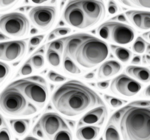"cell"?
Listing matches in <instances>:
<instances>
[{"label": "cell", "mask_w": 150, "mask_h": 140, "mask_svg": "<svg viewBox=\"0 0 150 140\" xmlns=\"http://www.w3.org/2000/svg\"><path fill=\"white\" fill-rule=\"evenodd\" d=\"M52 103L59 113L68 117L82 114L89 109L104 106L98 94L78 80H70L56 89Z\"/></svg>", "instance_id": "cell-1"}, {"label": "cell", "mask_w": 150, "mask_h": 140, "mask_svg": "<svg viewBox=\"0 0 150 140\" xmlns=\"http://www.w3.org/2000/svg\"><path fill=\"white\" fill-rule=\"evenodd\" d=\"M120 129L123 140H150V108L125 106Z\"/></svg>", "instance_id": "cell-2"}, {"label": "cell", "mask_w": 150, "mask_h": 140, "mask_svg": "<svg viewBox=\"0 0 150 140\" xmlns=\"http://www.w3.org/2000/svg\"><path fill=\"white\" fill-rule=\"evenodd\" d=\"M109 53L108 44L90 35L80 46L74 60L84 68H92L104 62Z\"/></svg>", "instance_id": "cell-3"}, {"label": "cell", "mask_w": 150, "mask_h": 140, "mask_svg": "<svg viewBox=\"0 0 150 140\" xmlns=\"http://www.w3.org/2000/svg\"><path fill=\"white\" fill-rule=\"evenodd\" d=\"M1 109L11 115H30L37 112V106L16 88L8 86L1 93Z\"/></svg>", "instance_id": "cell-4"}, {"label": "cell", "mask_w": 150, "mask_h": 140, "mask_svg": "<svg viewBox=\"0 0 150 140\" xmlns=\"http://www.w3.org/2000/svg\"><path fill=\"white\" fill-rule=\"evenodd\" d=\"M18 89L33 104L43 108L48 98V89L46 84L31 80L27 77L18 79L9 85Z\"/></svg>", "instance_id": "cell-5"}, {"label": "cell", "mask_w": 150, "mask_h": 140, "mask_svg": "<svg viewBox=\"0 0 150 140\" xmlns=\"http://www.w3.org/2000/svg\"><path fill=\"white\" fill-rule=\"evenodd\" d=\"M1 31L11 37H22L27 33L29 22L24 14L13 12L4 14L0 18Z\"/></svg>", "instance_id": "cell-6"}, {"label": "cell", "mask_w": 150, "mask_h": 140, "mask_svg": "<svg viewBox=\"0 0 150 140\" xmlns=\"http://www.w3.org/2000/svg\"><path fill=\"white\" fill-rule=\"evenodd\" d=\"M29 17L34 26L46 31L51 28L56 20V8L49 5L37 6L29 11Z\"/></svg>", "instance_id": "cell-7"}, {"label": "cell", "mask_w": 150, "mask_h": 140, "mask_svg": "<svg viewBox=\"0 0 150 140\" xmlns=\"http://www.w3.org/2000/svg\"><path fill=\"white\" fill-rule=\"evenodd\" d=\"M62 18L68 25L77 29H85L89 28L80 1H71L68 2L64 9Z\"/></svg>", "instance_id": "cell-8"}, {"label": "cell", "mask_w": 150, "mask_h": 140, "mask_svg": "<svg viewBox=\"0 0 150 140\" xmlns=\"http://www.w3.org/2000/svg\"><path fill=\"white\" fill-rule=\"evenodd\" d=\"M142 86L138 82L125 74H121L112 79L110 90L112 93L124 97H133L141 89Z\"/></svg>", "instance_id": "cell-9"}, {"label": "cell", "mask_w": 150, "mask_h": 140, "mask_svg": "<svg viewBox=\"0 0 150 140\" xmlns=\"http://www.w3.org/2000/svg\"><path fill=\"white\" fill-rule=\"evenodd\" d=\"M80 4L86 17L89 28L104 20L106 15V8L102 1L83 0L80 1Z\"/></svg>", "instance_id": "cell-10"}, {"label": "cell", "mask_w": 150, "mask_h": 140, "mask_svg": "<svg viewBox=\"0 0 150 140\" xmlns=\"http://www.w3.org/2000/svg\"><path fill=\"white\" fill-rule=\"evenodd\" d=\"M38 123L48 139L53 140V137L60 130L68 129L64 119L54 113H47L40 118Z\"/></svg>", "instance_id": "cell-11"}, {"label": "cell", "mask_w": 150, "mask_h": 140, "mask_svg": "<svg viewBox=\"0 0 150 140\" xmlns=\"http://www.w3.org/2000/svg\"><path fill=\"white\" fill-rule=\"evenodd\" d=\"M26 51V42L17 40L3 42L0 44V58L5 62H14L20 59Z\"/></svg>", "instance_id": "cell-12"}, {"label": "cell", "mask_w": 150, "mask_h": 140, "mask_svg": "<svg viewBox=\"0 0 150 140\" xmlns=\"http://www.w3.org/2000/svg\"><path fill=\"white\" fill-rule=\"evenodd\" d=\"M135 33L133 28L122 23L112 22L111 40L118 44H128L134 38Z\"/></svg>", "instance_id": "cell-13"}, {"label": "cell", "mask_w": 150, "mask_h": 140, "mask_svg": "<svg viewBox=\"0 0 150 140\" xmlns=\"http://www.w3.org/2000/svg\"><path fill=\"white\" fill-rule=\"evenodd\" d=\"M108 117V109L105 106L96 107L80 118L78 124V128L80 127L91 125V126H101Z\"/></svg>", "instance_id": "cell-14"}, {"label": "cell", "mask_w": 150, "mask_h": 140, "mask_svg": "<svg viewBox=\"0 0 150 140\" xmlns=\"http://www.w3.org/2000/svg\"><path fill=\"white\" fill-rule=\"evenodd\" d=\"M90 34H75L68 36L65 40L64 56L69 57L71 59H75L76 53L79 47L84 41L89 38Z\"/></svg>", "instance_id": "cell-15"}, {"label": "cell", "mask_w": 150, "mask_h": 140, "mask_svg": "<svg viewBox=\"0 0 150 140\" xmlns=\"http://www.w3.org/2000/svg\"><path fill=\"white\" fill-rule=\"evenodd\" d=\"M122 69V65L116 61L110 60L103 63L99 68L98 72V78H109L120 73Z\"/></svg>", "instance_id": "cell-16"}, {"label": "cell", "mask_w": 150, "mask_h": 140, "mask_svg": "<svg viewBox=\"0 0 150 140\" xmlns=\"http://www.w3.org/2000/svg\"><path fill=\"white\" fill-rule=\"evenodd\" d=\"M100 131L101 129L99 127L86 125L79 127L76 136L78 140H96L98 136Z\"/></svg>", "instance_id": "cell-17"}, {"label": "cell", "mask_w": 150, "mask_h": 140, "mask_svg": "<svg viewBox=\"0 0 150 140\" xmlns=\"http://www.w3.org/2000/svg\"><path fill=\"white\" fill-rule=\"evenodd\" d=\"M126 72L131 77L143 82H150V70L144 67L128 66Z\"/></svg>", "instance_id": "cell-18"}, {"label": "cell", "mask_w": 150, "mask_h": 140, "mask_svg": "<svg viewBox=\"0 0 150 140\" xmlns=\"http://www.w3.org/2000/svg\"><path fill=\"white\" fill-rule=\"evenodd\" d=\"M10 125L14 133L18 136H23L26 133L30 126L29 119H11Z\"/></svg>", "instance_id": "cell-19"}, {"label": "cell", "mask_w": 150, "mask_h": 140, "mask_svg": "<svg viewBox=\"0 0 150 140\" xmlns=\"http://www.w3.org/2000/svg\"><path fill=\"white\" fill-rule=\"evenodd\" d=\"M111 49H112V52L114 53L116 58L122 62L126 63V62H129V60H131L132 53L127 48L111 45Z\"/></svg>", "instance_id": "cell-20"}, {"label": "cell", "mask_w": 150, "mask_h": 140, "mask_svg": "<svg viewBox=\"0 0 150 140\" xmlns=\"http://www.w3.org/2000/svg\"><path fill=\"white\" fill-rule=\"evenodd\" d=\"M142 11H128L126 12V16L131 23L140 29L142 25Z\"/></svg>", "instance_id": "cell-21"}, {"label": "cell", "mask_w": 150, "mask_h": 140, "mask_svg": "<svg viewBox=\"0 0 150 140\" xmlns=\"http://www.w3.org/2000/svg\"><path fill=\"white\" fill-rule=\"evenodd\" d=\"M63 67L67 72L71 74H80L81 73L79 67L77 66L71 58L66 56H63Z\"/></svg>", "instance_id": "cell-22"}, {"label": "cell", "mask_w": 150, "mask_h": 140, "mask_svg": "<svg viewBox=\"0 0 150 140\" xmlns=\"http://www.w3.org/2000/svg\"><path fill=\"white\" fill-rule=\"evenodd\" d=\"M111 30H112V22H107L99 26L98 29V34L103 39L110 41Z\"/></svg>", "instance_id": "cell-23"}, {"label": "cell", "mask_w": 150, "mask_h": 140, "mask_svg": "<svg viewBox=\"0 0 150 140\" xmlns=\"http://www.w3.org/2000/svg\"><path fill=\"white\" fill-rule=\"evenodd\" d=\"M104 139L105 140H121L120 133L116 127L112 123H110L108 125L104 131Z\"/></svg>", "instance_id": "cell-24"}, {"label": "cell", "mask_w": 150, "mask_h": 140, "mask_svg": "<svg viewBox=\"0 0 150 140\" xmlns=\"http://www.w3.org/2000/svg\"><path fill=\"white\" fill-rule=\"evenodd\" d=\"M47 59L50 65L55 68H58L61 64V56L58 53L51 50H47Z\"/></svg>", "instance_id": "cell-25"}, {"label": "cell", "mask_w": 150, "mask_h": 140, "mask_svg": "<svg viewBox=\"0 0 150 140\" xmlns=\"http://www.w3.org/2000/svg\"><path fill=\"white\" fill-rule=\"evenodd\" d=\"M132 50L134 53L142 54L146 50V42L143 38L138 37L134 41L133 46H132Z\"/></svg>", "instance_id": "cell-26"}, {"label": "cell", "mask_w": 150, "mask_h": 140, "mask_svg": "<svg viewBox=\"0 0 150 140\" xmlns=\"http://www.w3.org/2000/svg\"><path fill=\"white\" fill-rule=\"evenodd\" d=\"M64 47H65V40L64 39L56 40L48 45V50H53L60 55L62 54Z\"/></svg>", "instance_id": "cell-27"}, {"label": "cell", "mask_w": 150, "mask_h": 140, "mask_svg": "<svg viewBox=\"0 0 150 140\" xmlns=\"http://www.w3.org/2000/svg\"><path fill=\"white\" fill-rule=\"evenodd\" d=\"M29 59L33 68L35 69H41L45 65V57L42 54H40V53L38 54V53H35Z\"/></svg>", "instance_id": "cell-28"}, {"label": "cell", "mask_w": 150, "mask_h": 140, "mask_svg": "<svg viewBox=\"0 0 150 140\" xmlns=\"http://www.w3.org/2000/svg\"><path fill=\"white\" fill-rule=\"evenodd\" d=\"M53 140H73L72 134L69 129L60 130L53 137Z\"/></svg>", "instance_id": "cell-29"}, {"label": "cell", "mask_w": 150, "mask_h": 140, "mask_svg": "<svg viewBox=\"0 0 150 140\" xmlns=\"http://www.w3.org/2000/svg\"><path fill=\"white\" fill-rule=\"evenodd\" d=\"M104 97H105V100L107 101V102L109 103V105L110 106L113 108H119L121 106H122V104L124 103H125L126 101H122L120 99H118V98H116V97H113L112 96L108 95V94H105L104 95Z\"/></svg>", "instance_id": "cell-30"}, {"label": "cell", "mask_w": 150, "mask_h": 140, "mask_svg": "<svg viewBox=\"0 0 150 140\" xmlns=\"http://www.w3.org/2000/svg\"><path fill=\"white\" fill-rule=\"evenodd\" d=\"M140 29H142V30L150 29V11H143L142 25Z\"/></svg>", "instance_id": "cell-31"}, {"label": "cell", "mask_w": 150, "mask_h": 140, "mask_svg": "<svg viewBox=\"0 0 150 140\" xmlns=\"http://www.w3.org/2000/svg\"><path fill=\"white\" fill-rule=\"evenodd\" d=\"M10 67L7 64L1 62V63H0V80H1V83H2L5 79L7 78L8 75L10 73Z\"/></svg>", "instance_id": "cell-32"}, {"label": "cell", "mask_w": 150, "mask_h": 140, "mask_svg": "<svg viewBox=\"0 0 150 140\" xmlns=\"http://www.w3.org/2000/svg\"><path fill=\"white\" fill-rule=\"evenodd\" d=\"M47 77L50 80L54 82H61L66 80V77L59 74H56V72L53 71V70H50L48 73Z\"/></svg>", "instance_id": "cell-33"}, {"label": "cell", "mask_w": 150, "mask_h": 140, "mask_svg": "<svg viewBox=\"0 0 150 140\" xmlns=\"http://www.w3.org/2000/svg\"><path fill=\"white\" fill-rule=\"evenodd\" d=\"M33 65H32V63H31L30 59H29L28 62H26V63L23 65V67L21 68L19 72H20V74H21V76H27L29 75L30 74H32V73H33Z\"/></svg>", "instance_id": "cell-34"}, {"label": "cell", "mask_w": 150, "mask_h": 140, "mask_svg": "<svg viewBox=\"0 0 150 140\" xmlns=\"http://www.w3.org/2000/svg\"><path fill=\"white\" fill-rule=\"evenodd\" d=\"M44 38H45V35H43V34L34 36V37L31 38L30 40H29V45L32 46H35L39 45L41 41L44 40Z\"/></svg>", "instance_id": "cell-35"}, {"label": "cell", "mask_w": 150, "mask_h": 140, "mask_svg": "<svg viewBox=\"0 0 150 140\" xmlns=\"http://www.w3.org/2000/svg\"><path fill=\"white\" fill-rule=\"evenodd\" d=\"M0 140H11V135L8 129L5 127L0 130Z\"/></svg>", "instance_id": "cell-36"}, {"label": "cell", "mask_w": 150, "mask_h": 140, "mask_svg": "<svg viewBox=\"0 0 150 140\" xmlns=\"http://www.w3.org/2000/svg\"><path fill=\"white\" fill-rule=\"evenodd\" d=\"M33 133H34V135L35 136L38 137V138H45V132H44L43 129L41 128V125H40V124L38 122V124L35 126L34 129H33Z\"/></svg>", "instance_id": "cell-37"}, {"label": "cell", "mask_w": 150, "mask_h": 140, "mask_svg": "<svg viewBox=\"0 0 150 140\" xmlns=\"http://www.w3.org/2000/svg\"><path fill=\"white\" fill-rule=\"evenodd\" d=\"M53 32L55 33L56 36H65L67 35L68 34L71 32V29L70 28H66V27H62V28H58L53 30Z\"/></svg>", "instance_id": "cell-38"}, {"label": "cell", "mask_w": 150, "mask_h": 140, "mask_svg": "<svg viewBox=\"0 0 150 140\" xmlns=\"http://www.w3.org/2000/svg\"><path fill=\"white\" fill-rule=\"evenodd\" d=\"M134 5H136L139 7L150 8V0H131Z\"/></svg>", "instance_id": "cell-39"}, {"label": "cell", "mask_w": 150, "mask_h": 140, "mask_svg": "<svg viewBox=\"0 0 150 140\" xmlns=\"http://www.w3.org/2000/svg\"><path fill=\"white\" fill-rule=\"evenodd\" d=\"M108 12H109L110 14H114L119 11V6H118L117 4L115 2H113V1H110V2H108Z\"/></svg>", "instance_id": "cell-40"}, {"label": "cell", "mask_w": 150, "mask_h": 140, "mask_svg": "<svg viewBox=\"0 0 150 140\" xmlns=\"http://www.w3.org/2000/svg\"><path fill=\"white\" fill-rule=\"evenodd\" d=\"M125 110V107H124L123 109H120L118 112L115 113V114L113 115L111 118L112 121H114V122H120V119H121L123 113H124Z\"/></svg>", "instance_id": "cell-41"}, {"label": "cell", "mask_w": 150, "mask_h": 140, "mask_svg": "<svg viewBox=\"0 0 150 140\" xmlns=\"http://www.w3.org/2000/svg\"><path fill=\"white\" fill-rule=\"evenodd\" d=\"M131 106H140V107H148L150 106V101H135L131 103Z\"/></svg>", "instance_id": "cell-42"}, {"label": "cell", "mask_w": 150, "mask_h": 140, "mask_svg": "<svg viewBox=\"0 0 150 140\" xmlns=\"http://www.w3.org/2000/svg\"><path fill=\"white\" fill-rule=\"evenodd\" d=\"M17 1L15 0H1L0 3H1V7L5 8V7H10L12 6L13 5L16 4Z\"/></svg>", "instance_id": "cell-43"}, {"label": "cell", "mask_w": 150, "mask_h": 140, "mask_svg": "<svg viewBox=\"0 0 150 140\" xmlns=\"http://www.w3.org/2000/svg\"><path fill=\"white\" fill-rule=\"evenodd\" d=\"M110 81H102V82H99L97 83L98 88H99L100 89H102V90L108 89Z\"/></svg>", "instance_id": "cell-44"}, {"label": "cell", "mask_w": 150, "mask_h": 140, "mask_svg": "<svg viewBox=\"0 0 150 140\" xmlns=\"http://www.w3.org/2000/svg\"><path fill=\"white\" fill-rule=\"evenodd\" d=\"M113 20H116L120 21V22H124L126 23L127 22V19L125 16L124 14H120V15L116 16V17H113Z\"/></svg>", "instance_id": "cell-45"}, {"label": "cell", "mask_w": 150, "mask_h": 140, "mask_svg": "<svg viewBox=\"0 0 150 140\" xmlns=\"http://www.w3.org/2000/svg\"><path fill=\"white\" fill-rule=\"evenodd\" d=\"M141 62V58L138 56H134L133 58V59L131 60V63L134 64V65H137V64H140Z\"/></svg>", "instance_id": "cell-46"}, {"label": "cell", "mask_w": 150, "mask_h": 140, "mask_svg": "<svg viewBox=\"0 0 150 140\" xmlns=\"http://www.w3.org/2000/svg\"><path fill=\"white\" fill-rule=\"evenodd\" d=\"M120 2L124 5H127V6H130V7H134V5L133 4V2H131V1H125V0H123V1H120Z\"/></svg>", "instance_id": "cell-47"}, {"label": "cell", "mask_w": 150, "mask_h": 140, "mask_svg": "<svg viewBox=\"0 0 150 140\" xmlns=\"http://www.w3.org/2000/svg\"><path fill=\"white\" fill-rule=\"evenodd\" d=\"M143 62L145 63H149L150 64V56L149 55H145L143 58Z\"/></svg>", "instance_id": "cell-48"}, {"label": "cell", "mask_w": 150, "mask_h": 140, "mask_svg": "<svg viewBox=\"0 0 150 140\" xmlns=\"http://www.w3.org/2000/svg\"><path fill=\"white\" fill-rule=\"evenodd\" d=\"M94 77H95V74L93 72H91V73H89L86 75H85V78L87 79H91L94 78Z\"/></svg>", "instance_id": "cell-49"}, {"label": "cell", "mask_w": 150, "mask_h": 140, "mask_svg": "<svg viewBox=\"0 0 150 140\" xmlns=\"http://www.w3.org/2000/svg\"><path fill=\"white\" fill-rule=\"evenodd\" d=\"M143 38H146L147 41H149L150 42V31L146 33H144V34H143Z\"/></svg>", "instance_id": "cell-50"}, {"label": "cell", "mask_w": 150, "mask_h": 140, "mask_svg": "<svg viewBox=\"0 0 150 140\" xmlns=\"http://www.w3.org/2000/svg\"><path fill=\"white\" fill-rule=\"evenodd\" d=\"M144 94L147 97H150V85L145 89V91H144Z\"/></svg>", "instance_id": "cell-51"}, {"label": "cell", "mask_w": 150, "mask_h": 140, "mask_svg": "<svg viewBox=\"0 0 150 140\" xmlns=\"http://www.w3.org/2000/svg\"><path fill=\"white\" fill-rule=\"evenodd\" d=\"M56 37V35L55 34V33L53 32H52L49 34V36H48V41H50V40L53 39V38H55Z\"/></svg>", "instance_id": "cell-52"}, {"label": "cell", "mask_w": 150, "mask_h": 140, "mask_svg": "<svg viewBox=\"0 0 150 140\" xmlns=\"http://www.w3.org/2000/svg\"><path fill=\"white\" fill-rule=\"evenodd\" d=\"M23 140H39V139H38L37 138H35V137H33V136H27L26 138L24 139Z\"/></svg>", "instance_id": "cell-53"}, {"label": "cell", "mask_w": 150, "mask_h": 140, "mask_svg": "<svg viewBox=\"0 0 150 140\" xmlns=\"http://www.w3.org/2000/svg\"><path fill=\"white\" fill-rule=\"evenodd\" d=\"M6 39H8V38L5 37V34H2V33H1V41H4V40H6Z\"/></svg>", "instance_id": "cell-54"}, {"label": "cell", "mask_w": 150, "mask_h": 140, "mask_svg": "<svg viewBox=\"0 0 150 140\" xmlns=\"http://www.w3.org/2000/svg\"><path fill=\"white\" fill-rule=\"evenodd\" d=\"M68 124L71 127H74V121H68Z\"/></svg>", "instance_id": "cell-55"}, {"label": "cell", "mask_w": 150, "mask_h": 140, "mask_svg": "<svg viewBox=\"0 0 150 140\" xmlns=\"http://www.w3.org/2000/svg\"><path fill=\"white\" fill-rule=\"evenodd\" d=\"M45 0H42V1H35V0H33V2L36 4H40V3H43V2H45Z\"/></svg>", "instance_id": "cell-56"}, {"label": "cell", "mask_w": 150, "mask_h": 140, "mask_svg": "<svg viewBox=\"0 0 150 140\" xmlns=\"http://www.w3.org/2000/svg\"><path fill=\"white\" fill-rule=\"evenodd\" d=\"M146 52H147V53H148V54H149V56H150V45H148V46H147Z\"/></svg>", "instance_id": "cell-57"}, {"label": "cell", "mask_w": 150, "mask_h": 140, "mask_svg": "<svg viewBox=\"0 0 150 140\" xmlns=\"http://www.w3.org/2000/svg\"><path fill=\"white\" fill-rule=\"evenodd\" d=\"M37 30H36V29H32V31H31V34H33V33H35V32H37Z\"/></svg>", "instance_id": "cell-58"}]
</instances>
